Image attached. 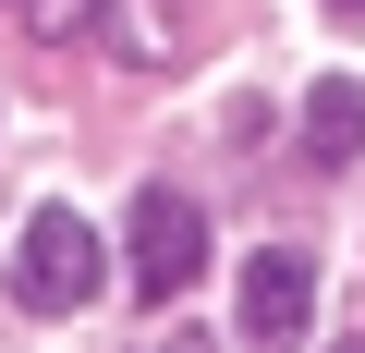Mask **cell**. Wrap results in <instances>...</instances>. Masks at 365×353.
<instances>
[{
  "label": "cell",
  "mask_w": 365,
  "mask_h": 353,
  "mask_svg": "<svg viewBox=\"0 0 365 353\" xmlns=\"http://www.w3.org/2000/svg\"><path fill=\"white\" fill-rule=\"evenodd\" d=\"M195 268H207V220H195V195H182V183H146V195H134V244H122L134 305L195 292Z\"/></svg>",
  "instance_id": "obj_1"
},
{
  "label": "cell",
  "mask_w": 365,
  "mask_h": 353,
  "mask_svg": "<svg viewBox=\"0 0 365 353\" xmlns=\"http://www.w3.org/2000/svg\"><path fill=\"white\" fill-rule=\"evenodd\" d=\"M86 292H98V232H86L73 208H37L25 244H13V305H25V317H73Z\"/></svg>",
  "instance_id": "obj_2"
},
{
  "label": "cell",
  "mask_w": 365,
  "mask_h": 353,
  "mask_svg": "<svg viewBox=\"0 0 365 353\" xmlns=\"http://www.w3.org/2000/svg\"><path fill=\"white\" fill-rule=\"evenodd\" d=\"M304 317H317V256L268 244V256L244 268V341H292Z\"/></svg>",
  "instance_id": "obj_3"
},
{
  "label": "cell",
  "mask_w": 365,
  "mask_h": 353,
  "mask_svg": "<svg viewBox=\"0 0 365 353\" xmlns=\"http://www.w3.org/2000/svg\"><path fill=\"white\" fill-rule=\"evenodd\" d=\"M304 158H317V170H353V158H365V86H353V73H329V86L304 98Z\"/></svg>",
  "instance_id": "obj_4"
},
{
  "label": "cell",
  "mask_w": 365,
  "mask_h": 353,
  "mask_svg": "<svg viewBox=\"0 0 365 353\" xmlns=\"http://www.w3.org/2000/svg\"><path fill=\"white\" fill-rule=\"evenodd\" d=\"M25 25H37V37H86V25H98V0H25Z\"/></svg>",
  "instance_id": "obj_5"
},
{
  "label": "cell",
  "mask_w": 365,
  "mask_h": 353,
  "mask_svg": "<svg viewBox=\"0 0 365 353\" xmlns=\"http://www.w3.org/2000/svg\"><path fill=\"white\" fill-rule=\"evenodd\" d=\"M329 13H341V25H365V0H329Z\"/></svg>",
  "instance_id": "obj_6"
}]
</instances>
